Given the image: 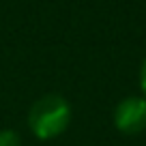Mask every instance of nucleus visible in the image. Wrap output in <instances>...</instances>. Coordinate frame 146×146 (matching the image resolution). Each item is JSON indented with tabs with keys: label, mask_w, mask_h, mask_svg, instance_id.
I'll return each instance as SVG.
<instances>
[{
	"label": "nucleus",
	"mask_w": 146,
	"mask_h": 146,
	"mask_svg": "<svg viewBox=\"0 0 146 146\" xmlns=\"http://www.w3.org/2000/svg\"><path fill=\"white\" fill-rule=\"evenodd\" d=\"M0 146H22V137L11 129L0 131Z\"/></svg>",
	"instance_id": "3"
},
{
	"label": "nucleus",
	"mask_w": 146,
	"mask_h": 146,
	"mask_svg": "<svg viewBox=\"0 0 146 146\" xmlns=\"http://www.w3.org/2000/svg\"><path fill=\"white\" fill-rule=\"evenodd\" d=\"M140 86L144 90V99H146V60L142 62V69H140Z\"/></svg>",
	"instance_id": "4"
},
{
	"label": "nucleus",
	"mask_w": 146,
	"mask_h": 146,
	"mask_svg": "<svg viewBox=\"0 0 146 146\" xmlns=\"http://www.w3.org/2000/svg\"><path fill=\"white\" fill-rule=\"evenodd\" d=\"M71 123V105L64 97L50 92L32 103L28 112V127L36 140H54L67 131Z\"/></svg>",
	"instance_id": "1"
},
{
	"label": "nucleus",
	"mask_w": 146,
	"mask_h": 146,
	"mask_svg": "<svg viewBox=\"0 0 146 146\" xmlns=\"http://www.w3.org/2000/svg\"><path fill=\"white\" fill-rule=\"evenodd\" d=\"M114 125L118 131L133 135L146 129V99L144 97H127L114 110Z\"/></svg>",
	"instance_id": "2"
}]
</instances>
